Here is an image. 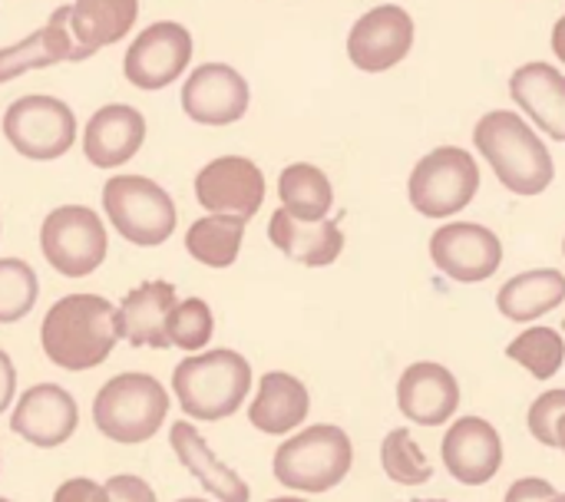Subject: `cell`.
Listing matches in <instances>:
<instances>
[{
  "instance_id": "36",
  "label": "cell",
  "mask_w": 565,
  "mask_h": 502,
  "mask_svg": "<svg viewBox=\"0 0 565 502\" xmlns=\"http://www.w3.org/2000/svg\"><path fill=\"white\" fill-rule=\"evenodd\" d=\"M556 496V487L550 480H540V477H526V480H516L510 490H507V500L503 502H550Z\"/></svg>"
},
{
  "instance_id": "32",
  "label": "cell",
  "mask_w": 565,
  "mask_h": 502,
  "mask_svg": "<svg viewBox=\"0 0 565 502\" xmlns=\"http://www.w3.org/2000/svg\"><path fill=\"white\" fill-rule=\"evenodd\" d=\"M215 338V314L212 305L202 298H185L169 314V348H179L182 354L209 351Z\"/></svg>"
},
{
  "instance_id": "18",
  "label": "cell",
  "mask_w": 565,
  "mask_h": 502,
  "mask_svg": "<svg viewBox=\"0 0 565 502\" xmlns=\"http://www.w3.org/2000/svg\"><path fill=\"white\" fill-rule=\"evenodd\" d=\"M169 450L175 453L179 467L209 493L212 502H252L248 480L215 457V450L205 444L202 430L192 420L182 417L179 424L169 427Z\"/></svg>"
},
{
  "instance_id": "19",
  "label": "cell",
  "mask_w": 565,
  "mask_h": 502,
  "mask_svg": "<svg viewBox=\"0 0 565 502\" xmlns=\"http://www.w3.org/2000/svg\"><path fill=\"white\" fill-rule=\"evenodd\" d=\"M311 414V394L288 371H265L248 397V424L265 437H291Z\"/></svg>"
},
{
  "instance_id": "41",
  "label": "cell",
  "mask_w": 565,
  "mask_h": 502,
  "mask_svg": "<svg viewBox=\"0 0 565 502\" xmlns=\"http://www.w3.org/2000/svg\"><path fill=\"white\" fill-rule=\"evenodd\" d=\"M550 502H565V493H556V496H553Z\"/></svg>"
},
{
  "instance_id": "37",
  "label": "cell",
  "mask_w": 565,
  "mask_h": 502,
  "mask_svg": "<svg viewBox=\"0 0 565 502\" xmlns=\"http://www.w3.org/2000/svg\"><path fill=\"white\" fill-rule=\"evenodd\" d=\"M13 400H17V364L0 348V417L13 407Z\"/></svg>"
},
{
  "instance_id": "23",
  "label": "cell",
  "mask_w": 565,
  "mask_h": 502,
  "mask_svg": "<svg viewBox=\"0 0 565 502\" xmlns=\"http://www.w3.org/2000/svg\"><path fill=\"white\" fill-rule=\"evenodd\" d=\"M79 63L86 60V53L79 50V43L70 33V7L53 10V17L46 20V26H40L36 33H30L26 40L0 50V83L17 79L30 70H43L53 63Z\"/></svg>"
},
{
  "instance_id": "46",
  "label": "cell",
  "mask_w": 565,
  "mask_h": 502,
  "mask_svg": "<svg viewBox=\"0 0 565 502\" xmlns=\"http://www.w3.org/2000/svg\"><path fill=\"white\" fill-rule=\"evenodd\" d=\"M563 331H565V318H563Z\"/></svg>"
},
{
  "instance_id": "12",
  "label": "cell",
  "mask_w": 565,
  "mask_h": 502,
  "mask_svg": "<svg viewBox=\"0 0 565 502\" xmlns=\"http://www.w3.org/2000/svg\"><path fill=\"white\" fill-rule=\"evenodd\" d=\"M195 199L209 215H238L248 222L265 202V175L245 156H222L195 175Z\"/></svg>"
},
{
  "instance_id": "28",
  "label": "cell",
  "mask_w": 565,
  "mask_h": 502,
  "mask_svg": "<svg viewBox=\"0 0 565 502\" xmlns=\"http://www.w3.org/2000/svg\"><path fill=\"white\" fill-rule=\"evenodd\" d=\"M278 195H281V209L301 222H321L334 205V189L328 175L308 162H295L278 175Z\"/></svg>"
},
{
  "instance_id": "29",
  "label": "cell",
  "mask_w": 565,
  "mask_h": 502,
  "mask_svg": "<svg viewBox=\"0 0 565 502\" xmlns=\"http://www.w3.org/2000/svg\"><path fill=\"white\" fill-rule=\"evenodd\" d=\"M507 357L526 367L536 381H550L563 371L565 341L556 328H526L507 344Z\"/></svg>"
},
{
  "instance_id": "17",
  "label": "cell",
  "mask_w": 565,
  "mask_h": 502,
  "mask_svg": "<svg viewBox=\"0 0 565 502\" xmlns=\"http://www.w3.org/2000/svg\"><path fill=\"white\" fill-rule=\"evenodd\" d=\"M182 109L202 126H232L248 109V83L225 63H205L185 79Z\"/></svg>"
},
{
  "instance_id": "35",
  "label": "cell",
  "mask_w": 565,
  "mask_h": 502,
  "mask_svg": "<svg viewBox=\"0 0 565 502\" xmlns=\"http://www.w3.org/2000/svg\"><path fill=\"white\" fill-rule=\"evenodd\" d=\"M53 502H109L106 483L89 477H70L53 490Z\"/></svg>"
},
{
  "instance_id": "38",
  "label": "cell",
  "mask_w": 565,
  "mask_h": 502,
  "mask_svg": "<svg viewBox=\"0 0 565 502\" xmlns=\"http://www.w3.org/2000/svg\"><path fill=\"white\" fill-rule=\"evenodd\" d=\"M553 50H556V56L565 63V13L563 20L556 23V30H553Z\"/></svg>"
},
{
  "instance_id": "9",
  "label": "cell",
  "mask_w": 565,
  "mask_h": 502,
  "mask_svg": "<svg viewBox=\"0 0 565 502\" xmlns=\"http://www.w3.org/2000/svg\"><path fill=\"white\" fill-rule=\"evenodd\" d=\"M3 136L20 156L33 162H53L76 142V116L63 99L20 96L3 116Z\"/></svg>"
},
{
  "instance_id": "26",
  "label": "cell",
  "mask_w": 565,
  "mask_h": 502,
  "mask_svg": "<svg viewBox=\"0 0 565 502\" xmlns=\"http://www.w3.org/2000/svg\"><path fill=\"white\" fill-rule=\"evenodd\" d=\"M139 0H76L70 7V33L86 56L129 33L136 23Z\"/></svg>"
},
{
  "instance_id": "4",
  "label": "cell",
  "mask_w": 565,
  "mask_h": 502,
  "mask_svg": "<svg viewBox=\"0 0 565 502\" xmlns=\"http://www.w3.org/2000/svg\"><path fill=\"white\" fill-rule=\"evenodd\" d=\"M477 149L490 159L497 179L516 195H540L553 185L556 165L546 142L510 109L487 113L477 122Z\"/></svg>"
},
{
  "instance_id": "15",
  "label": "cell",
  "mask_w": 565,
  "mask_h": 502,
  "mask_svg": "<svg viewBox=\"0 0 565 502\" xmlns=\"http://www.w3.org/2000/svg\"><path fill=\"white\" fill-rule=\"evenodd\" d=\"M440 457L457 483L483 487L503 467V437L483 417H460L457 424H450Z\"/></svg>"
},
{
  "instance_id": "6",
  "label": "cell",
  "mask_w": 565,
  "mask_h": 502,
  "mask_svg": "<svg viewBox=\"0 0 565 502\" xmlns=\"http://www.w3.org/2000/svg\"><path fill=\"white\" fill-rule=\"evenodd\" d=\"M103 212L119 238L139 248L169 242L179 222L172 195L146 175H113L103 189Z\"/></svg>"
},
{
  "instance_id": "7",
  "label": "cell",
  "mask_w": 565,
  "mask_h": 502,
  "mask_svg": "<svg viewBox=\"0 0 565 502\" xmlns=\"http://www.w3.org/2000/svg\"><path fill=\"white\" fill-rule=\"evenodd\" d=\"M40 252L63 278H89L109 255L99 212L86 205H60L40 225Z\"/></svg>"
},
{
  "instance_id": "33",
  "label": "cell",
  "mask_w": 565,
  "mask_h": 502,
  "mask_svg": "<svg viewBox=\"0 0 565 502\" xmlns=\"http://www.w3.org/2000/svg\"><path fill=\"white\" fill-rule=\"evenodd\" d=\"M526 427L536 444L565 453V391H546L536 397L526 414Z\"/></svg>"
},
{
  "instance_id": "22",
  "label": "cell",
  "mask_w": 565,
  "mask_h": 502,
  "mask_svg": "<svg viewBox=\"0 0 565 502\" xmlns=\"http://www.w3.org/2000/svg\"><path fill=\"white\" fill-rule=\"evenodd\" d=\"M268 238L285 258H291L305 268H328L344 252V232H341L338 218L301 222V218L288 215L285 209H278L271 215Z\"/></svg>"
},
{
  "instance_id": "11",
  "label": "cell",
  "mask_w": 565,
  "mask_h": 502,
  "mask_svg": "<svg viewBox=\"0 0 565 502\" xmlns=\"http://www.w3.org/2000/svg\"><path fill=\"white\" fill-rule=\"evenodd\" d=\"M430 258L437 271L460 285H480L503 265V245L497 232L477 222H454L430 235Z\"/></svg>"
},
{
  "instance_id": "1",
  "label": "cell",
  "mask_w": 565,
  "mask_h": 502,
  "mask_svg": "<svg viewBox=\"0 0 565 502\" xmlns=\"http://www.w3.org/2000/svg\"><path fill=\"white\" fill-rule=\"evenodd\" d=\"M122 341L119 311L103 295L73 291L53 301L40 321L43 357L66 374L103 367Z\"/></svg>"
},
{
  "instance_id": "25",
  "label": "cell",
  "mask_w": 565,
  "mask_h": 502,
  "mask_svg": "<svg viewBox=\"0 0 565 502\" xmlns=\"http://www.w3.org/2000/svg\"><path fill=\"white\" fill-rule=\"evenodd\" d=\"M565 301V275L556 268H536L510 278L497 291V308L513 324H533Z\"/></svg>"
},
{
  "instance_id": "34",
  "label": "cell",
  "mask_w": 565,
  "mask_h": 502,
  "mask_svg": "<svg viewBox=\"0 0 565 502\" xmlns=\"http://www.w3.org/2000/svg\"><path fill=\"white\" fill-rule=\"evenodd\" d=\"M106 496H109V502H159L156 490L142 477H132V473L109 477L106 480Z\"/></svg>"
},
{
  "instance_id": "3",
  "label": "cell",
  "mask_w": 565,
  "mask_h": 502,
  "mask_svg": "<svg viewBox=\"0 0 565 502\" xmlns=\"http://www.w3.org/2000/svg\"><path fill=\"white\" fill-rule=\"evenodd\" d=\"M169 391L146 371H122L109 377L93 397V424L99 437L119 447L149 444L169 424Z\"/></svg>"
},
{
  "instance_id": "45",
  "label": "cell",
  "mask_w": 565,
  "mask_h": 502,
  "mask_svg": "<svg viewBox=\"0 0 565 502\" xmlns=\"http://www.w3.org/2000/svg\"><path fill=\"white\" fill-rule=\"evenodd\" d=\"M563 255H565V238H563Z\"/></svg>"
},
{
  "instance_id": "30",
  "label": "cell",
  "mask_w": 565,
  "mask_h": 502,
  "mask_svg": "<svg viewBox=\"0 0 565 502\" xmlns=\"http://www.w3.org/2000/svg\"><path fill=\"white\" fill-rule=\"evenodd\" d=\"M381 467L397 487H424L434 477L430 460L424 457L420 444L411 437L407 427H397L381 444Z\"/></svg>"
},
{
  "instance_id": "31",
  "label": "cell",
  "mask_w": 565,
  "mask_h": 502,
  "mask_svg": "<svg viewBox=\"0 0 565 502\" xmlns=\"http://www.w3.org/2000/svg\"><path fill=\"white\" fill-rule=\"evenodd\" d=\"M40 298V278L23 258H0V324L23 321Z\"/></svg>"
},
{
  "instance_id": "8",
  "label": "cell",
  "mask_w": 565,
  "mask_h": 502,
  "mask_svg": "<svg viewBox=\"0 0 565 502\" xmlns=\"http://www.w3.org/2000/svg\"><path fill=\"white\" fill-rule=\"evenodd\" d=\"M480 189V165L467 149L440 146L424 156L407 182L411 205L427 218H450L463 212Z\"/></svg>"
},
{
  "instance_id": "24",
  "label": "cell",
  "mask_w": 565,
  "mask_h": 502,
  "mask_svg": "<svg viewBox=\"0 0 565 502\" xmlns=\"http://www.w3.org/2000/svg\"><path fill=\"white\" fill-rule=\"evenodd\" d=\"M510 93L516 99V106H523L526 116H533V122L565 142V76L550 66V63H526L513 73L510 79Z\"/></svg>"
},
{
  "instance_id": "5",
  "label": "cell",
  "mask_w": 565,
  "mask_h": 502,
  "mask_svg": "<svg viewBox=\"0 0 565 502\" xmlns=\"http://www.w3.org/2000/svg\"><path fill=\"white\" fill-rule=\"evenodd\" d=\"M354 467V444L351 437L334 424H311L305 430H295L271 457L275 480L305 496L331 493L348 480Z\"/></svg>"
},
{
  "instance_id": "21",
  "label": "cell",
  "mask_w": 565,
  "mask_h": 502,
  "mask_svg": "<svg viewBox=\"0 0 565 502\" xmlns=\"http://www.w3.org/2000/svg\"><path fill=\"white\" fill-rule=\"evenodd\" d=\"M146 139V119L136 106L113 103L93 113L83 132V152L96 169H116L129 162Z\"/></svg>"
},
{
  "instance_id": "10",
  "label": "cell",
  "mask_w": 565,
  "mask_h": 502,
  "mask_svg": "<svg viewBox=\"0 0 565 502\" xmlns=\"http://www.w3.org/2000/svg\"><path fill=\"white\" fill-rule=\"evenodd\" d=\"M76 427H79V404L66 387L53 381L26 387L23 394H17L10 407L13 437L26 440L36 450H56L70 444Z\"/></svg>"
},
{
  "instance_id": "14",
  "label": "cell",
  "mask_w": 565,
  "mask_h": 502,
  "mask_svg": "<svg viewBox=\"0 0 565 502\" xmlns=\"http://www.w3.org/2000/svg\"><path fill=\"white\" fill-rule=\"evenodd\" d=\"M414 46V20L404 7L384 3L364 13L351 36H348V56L358 70L381 73L401 63Z\"/></svg>"
},
{
  "instance_id": "13",
  "label": "cell",
  "mask_w": 565,
  "mask_h": 502,
  "mask_svg": "<svg viewBox=\"0 0 565 502\" xmlns=\"http://www.w3.org/2000/svg\"><path fill=\"white\" fill-rule=\"evenodd\" d=\"M192 60V36L179 23H152L146 26L129 53H126V79L139 89H162L172 79L182 76V70Z\"/></svg>"
},
{
  "instance_id": "44",
  "label": "cell",
  "mask_w": 565,
  "mask_h": 502,
  "mask_svg": "<svg viewBox=\"0 0 565 502\" xmlns=\"http://www.w3.org/2000/svg\"><path fill=\"white\" fill-rule=\"evenodd\" d=\"M0 470H3V457H0Z\"/></svg>"
},
{
  "instance_id": "42",
  "label": "cell",
  "mask_w": 565,
  "mask_h": 502,
  "mask_svg": "<svg viewBox=\"0 0 565 502\" xmlns=\"http://www.w3.org/2000/svg\"><path fill=\"white\" fill-rule=\"evenodd\" d=\"M411 502H447V500H411Z\"/></svg>"
},
{
  "instance_id": "2",
  "label": "cell",
  "mask_w": 565,
  "mask_h": 502,
  "mask_svg": "<svg viewBox=\"0 0 565 502\" xmlns=\"http://www.w3.org/2000/svg\"><path fill=\"white\" fill-rule=\"evenodd\" d=\"M172 397L192 424L228 420L252 397V364L232 348L185 354L172 367Z\"/></svg>"
},
{
  "instance_id": "27",
  "label": "cell",
  "mask_w": 565,
  "mask_h": 502,
  "mask_svg": "<svg viewBox=\"0 0 565 502\" xmlns=\"http://www.w3.org/2000/svg\"><path fill=\"white\" fill-rule=\"evenodd\" d=\"M245 225L238 215H202L185 232V252L205 268H232L245 242Z\"/></svg>"
},
{
  "instance_id": "40",
  "label": "cell",
  "mask_w": 565,
  "mask_h": 502,
  "mask_svg": "<svg viewBox=\"0 0 565 502\" xmlns=\"http://www.w3.org/2000/svg\"><path fill=\"white\" fill-rule=\"evenodd\" d=\"M175 502H212V500H202V496H182V500Z\"/></svg>"
},
{
  "instance_id": "39",
  "label": "cell",
  "mask_w": 565,
  "mask_h": 502,
  "mask_svg": "<svg viewBox=\"0 0 565 502\" xmlns=\"http://www.w3.org/2000/svg\"><path fill=\"white\" fill-rule=\"evenodd\" d=\"M268 502H308L305 496H275V500H268Z\"/></svg>"
},
{
  "instance_id": "16",
  "label": "cell",
  "mask_w": 565,
  "mask_h": 502,
  "mask_svg": "<svg viewBox=\"0 0 565 502\" xmlns=\"http://www.w3.org/2000/svg\"><path fill=\"white\" fill-rule=\"evenodd\" d=\"M397 407L417 427L450 424L460 410V381L437 361H417L397 381Z\"/></svg>"
},
{
  "instance_id": "43",
  "label": "cell",
  "mask_w": 565,
  "mask_h": 502,
  "mask_svg": "<svg viewBox=\"0 0 565 502\" xmlns=\"http://www.w3.org/2000/svg\"><path fill=\"white\" fill-rule=\"evenodd\" d=\"M0 502H13V500H7V496H0Z\"/></svg>"
},
{
  "instance_id": "20",
  "label": "cell",
  "mask_w": 565,
  "mask_h": 502,
  "mask_svg": "<svg viewBox=\"0 0 565 502\" xmlns=\"http://www.w3.org/2000/svg\"><path fill=\"white\" fill-rule=\"evenodd\" d=\"M179 305V291L172 281H142L122 295L116 305L119 311V328L122 341L132 348H152L166 351L169 348V314Z\"/></svg>"
}]
</instances>
